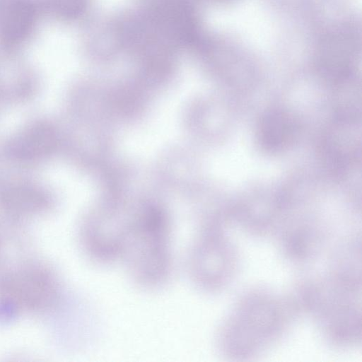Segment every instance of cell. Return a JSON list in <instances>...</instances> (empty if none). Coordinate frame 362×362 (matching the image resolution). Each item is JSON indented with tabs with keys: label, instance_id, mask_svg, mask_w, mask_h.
<instances>
[{
	"label": "cell",
	"instance_id": "cell-1",
	"mask_svg": "<svg viewBox=\"0 0 362 362\" xmlns=\"http://www.w3.org/2000/svg\"><path fill=\"white\" fill-rule=\"evenodd\" d=\"M171 232L168 218L158 209L130 221L122 258L139 285L157 287L170 276L173 267Z\"/></svg>",
	"mask_w": 362,
	"mask_h": 362
}]
</instances>
